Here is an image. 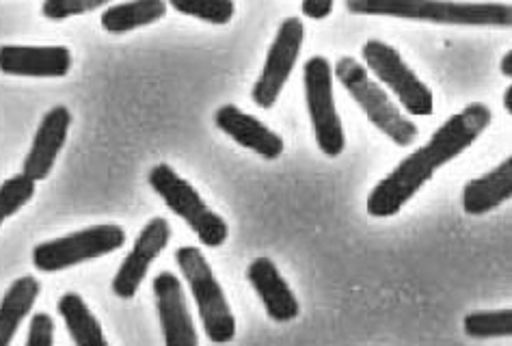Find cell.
I'll list each match as a JSON object with an SVG mask.
<instances>
[{
    "label": "cell",
    "mask_w": 512,
    "mask_h": 346,
    "mask_svg": "<svg viewBox=\"0 0 512 346\" xmlns=\"http://www.w3.org/2000/svg\"><path fill=\"white\" fill-rule=\"evenodd\" d=\"M500 70L502 74L508 78V81H512V50H508L506 55L502 57V63H500Z\"/></svg>",
    "instance_id": "26"
},
{
    "label": "cell",
    "mask_w": 512,
    "mask_h": 346,
    "mask_svg": "<svg viewBox=\"0 0 512 346\" xmlns=\"http://www.w3.org/2000/svg\"><path fill=\"white\" fill-rule=\"evenodd\" d=\"M303 85L307 113L312 119L314 137L320 152L338 158L346 150V135L333 96V68L327 57L316 55L303 65Z\"/></svg>",
    "instance_id": "7"
},
{
    "label": "cell",
    "mask_w": 512,
    "mask_h": 346,
    "mask_svg": "<svg viewBox=\"0 0 512 346\" xmlns=\"http://www.w3.org/2000/svg\"><path fill=\"white\" fill-rule=\"evenodd\" d=\"M72 63L67 46H0V72L7 76L63 78L70 74Z\"/></svg>",
    "instance_id": "13"
},
{
    "label": "cell",
    "mask_w": 512,
    "mask_h": 346,
    "mask_svg": "<svg viewBox=\"0 0 512 346\" xmlns=\"http://www.w3.org/2000/svg\"><path fill=\"white\" fill-rule=\"evenodd\" d=\"M247 279L273 321L290 323L301 314L299 299L271 258H255L247 269Z\"/></svg>",
    "instance_id": "15"
},
{
    "label": "cell",
    "mask_w": 512,
    "mask_h": 346,
    "mask_svg": "<svg viewBox=\"0 0 512 346\" xmlns=\"http://www.w3.org/2000/svg\"><path fill=\"white\" fill-rule=\"evenodd\" d=\"M70 126L72 113L63 104L52 106V109L42 117V122H39L35 130L31 150L22 163V173L26 178L37 184L50 176L61 150L65 148Z\"/></svg>",
    "instance_id": "12"
},
{
    "label": "cell",
    "mask_w": 512,
    "mask_h": 346,
    "mask_svg": "<svg viewBox=\"0 0 512 346\" xmlns=\"http://www.w3.org/2000/svg\"><path fill=\"white\" fill-rule=\"evenodd\" d=\"M491 119V109L482 102L467 104L463 111L446 119L426 145L400 161L374 186L366 202L368 215L376 219L398 215L443 165L452 163L456 156L474 145L482 132L491 126Z\"/></svg>",
    "instance_id": "1"
},
{
    "label": "cell",
    "mask_w": 512,
    "mask_h": 346,
    "mask_svg": "<svg viewBox=\"0 0 512 346\" xmlns=\"http://www.w3.org/2000/svg\"><path fill=\"white\" fill-rule=\"evenodd\" d=\"M333 76L366 113L370 124L379 128L389 141H394L400 148H409L420 137V128L398 109V104L389 98V93L379 83L372 81L363 63L353 57H342L335 63Z\"/></svg>",
    "instance_id": "3"
},
{
    "label": "cell",
    "mask_w": 512,
    "mask_h": 346,
    "mask_svg": "<svg viewBox=\"0 0 512 346\" xmlns=\"http://www.w3.org/2000/svg\"><path fill=\"white\" fill-rule=\"evenodd\" d=\"M504 109L512 115V83L504 91Z\"/></svg>",
    "instance_id": "27"
},
{
    "label": "cell",
    "mask_w": 512,
    "mask_h": 346,
    "mask_svg": "<svg viewBox=\"0 0 512 346\" xmlns=\"http://www.w3.org/2000/svg\"><path fill=\"white\" fill-rule=\"evenodd\" d=\"M126 245V230L121 225H91L55 241L39 243L33 249V266L42 273H59L72 266L115 254Z\"/></svg>",
    "instance_id": "6"
},
{
    "label": "cell",
    "mask_w": 512,
    "mask_h": 346,
    "mask_svg": "<svg viewBox=\"0 0 512 346\" xmlns=\"http://www.w3.org/2000/svg\"><path fill=\"white\" fill-rule=\"evenodd\" d=\"M24 346H55V321L46 312H37L31 318L29 338Z\"/></svg>",
    "instance_id": "24"
},
{
    "label": "cell",
    "mask_w": 512,
    "mask_h": 346,
    "mask_svg": "<svg viewBox=\"0 0 512 346\" xmlns=\"http://www.w3.org/2000/svg\"><path fill=\"white\" fill-rule=\"evenodd\" d=\"M363 63L366 68L379 78V81L394 91L400 106L409 115L417 117H428L435 111V96L428 85L417 76L404 59L400 52L389 46L381 39H368L361 48Z\"/></svg>",
    "instance_id": "8"
},
{
    "label": "cell",
    "mask_w": 512,
    "mask_h": 346,
    "mask_svg": "<svg viewBox=\"0 0 512 346\" xmlns=\"http://www.w3.org/2000/svg\"><path fill=\"white\" fill-rule=\"evenodd\" d=\"M303 39L305 26L299 18H286L279 24L273 44L266 52L264 68L251 89V100L258 104L260 109L268 111L277 104L296 61H299Z\"/></svg>",
    "instance_id": "9"
},
{
    "label": "cell",
    "mask_w": 512,
    "mask_h": 346,
    "mask_svg": "<svg viewBox=\"0 0 512 346\" xmlns=\"http://www.w3.org/2000/svg\"><path fill=\"white\" fill-rule=\"evenodd\" d=\"M42 284L33 275L18 277L0 299V346H11L24 318L35 308Z\"/></svg>",
    "instance_id": "17"
},
{
    "label": "cell",
    "mask_w": 512,
    "mask_h": 346,
    "mask_svg": "<svg viewBox=\"0 0 512 346\" xmlns=\"http://www.w3.org/2000/svg\"><path fill=\"white\" fill-rule=\"evenodd\" d=\"M154 297L165 346H199V336L188 312L182 282L171 271L158 273L154 279Z\"/></svg>",
    "instance_id": "11"
},
{
    "label": "cell",
    "mask_w": 512,
    "mask_h": 346,
    "mask_svg": "<svg viewBox=\"0 0 512 346\" xmlns=\"http://www.w3.org/2000/svg\"><path fill=\"white\" fill-rule=\"evenodd\" d=\"M147 182L169 210H173V215H178L195 232L201 245L210 249L225 245L229 238L227 221L204 202L195 186L184 180L178 171L167 163H158L150 169Z\"/></svg>",
    "instance_id": "5"
},
{
    "label": "cell",
    "mask_w": 512,
    "mask_h": 346,
    "mask_svg": "<svg viewBox=\"0 0 512 346\" xmlns=\"http://www.w3.org/2000/svg\"><path fill=\"white\" fill-rule=\"evenodd\" d=\"M175 262L191 288L208 340L214 344L232 342L236 338V316L229 308L225 290L208 264L204 251L193 245L180 247L175 251Z\"/></svg>",
    "instance_id": "4"
},
{
    "label": "cell",
    "mask_w": 512,
    "mask_h": 346,
    "mask_svg": "<svg viewBox=\"0 0 512 346\" xmlns=\"http://www.w3.org/2000/svg\"><path fill=\"white\" fill-rule=\"evenodd\" d=\"M346 9L359 16H389L454 26H510L508 3H443V0H348Z\"/></svg>",
    "instance_id": "2"
},
{
    "label": "cell",
    "mask_w": 512,
    "mask_h": 346,
    "mask_svg": "<svg viewBox=\"0 0 512 346\" xmlns=\"http://www.w3.org/2000/svg\"><path fill=\"white\" fill-rule=\"evenodd\" d=\"M167 13L165 0H132V3L111 5L102 13V29L111 35H124L163 20Z\"/></svg>",
    "instance_id": "19"
},
{
    "label": "cell",
    "mask_w": 512,
    "mask_h": 346,
    "mask_svg": "<svg viewBox=\"0 0 512 346\" xmlns=\"http://www.w3.org/2000/svg\"><path fill=\"white\" fill-rule=\"evenodd\" d=\"M35 197V182L24 176V173H16V176L7 178L0 184V228L7 219L31 202Z\"/></svg>",
    "instance_id": "21"
},
{
    "label": "cell",
    "mask_w": 512,
    "mask_h": 346,
    "mask_svg": "<svg viewBox=\"0 0 512 346\" xmlns=\"http://www.w3.org/2000/svg\"><path fill=\"white\" fill-rule=\"evenodd\" d=\"M100 7H104V0H46L42 5V16L52 22H63Z\"/></svg>",
    "instance_id": "23"
},
{
    "label": "cell",
    "mask_w": 512,
    "mask_h": 346,
    "mask_svg": "<svg viewBox=\"0 0 512 346\" xmlns=\"http://www.w3.org/2000/svg\"><path fill=\"white\" fill-rule=\"evenodd\" d=\"M512 197V156L482 176L469 180L463 189V210L467 215H487Z\"/></svg>",
    "instance_id": "16"
},
{
    "label": "cell",
    "mask_w": 512,
    "mask_h": 346,
    "mask_svg": "<svg viewBox=\"0 0 512 346\" xmlns=\"http://www.w3.org/2000/svg\"><path fill=\"white\" fill-rule=\"evenodd\" d=\"M214 124L242 148L260 154L266 161H275L286 150V143L275 130L268 128L258 117L238 109L236 104H223L214 113Z\"/></svg>",
    "instance_id": "14"
},
{
    "label": "cell",
    "mask_w": 512,
    "mask_h": 346,
    "mask_svg": "<svg viewBox=\"0 0 512 346\" xmlns=\"http://www.w3.org/2000/svg\"><path fill=\"white\" fill-rule=\"evenodd\" d=\"M57 310L76 346H111L96 314L89 310V305L78 292H65L57 303Z\"/></svg>",
    "instance_id": "18"
},
{
    "label": "cell",
    "mask_w": 512,
    "mask_h": 346,
    "mask_svg": "<svg viewBox=\"0 0 512 346\" xmlns=\"http://www.w3.org/2000/svg\"><path fill=\"white\" fill-rule=\"evenodd\" d=\"M171 241V225L165 217H154L145 223V228L134 241L130 254L121 262L117 269L111 290L119 299H132L137 295L143 279L150 273L152 262L163 254Z\"/></svg>",
    "instance_id": "10"
},
{
    "label": "cell",
    "mask_w": 512,
    "mask_h": 346,
    "mask_svg": "<svg viewBox=\"0 0 512 346\" xmlns=\"http://www.w3.org/2000/svg\"><path fill=\"white\" fill-rule=\"evenodd\" d=\"M301 11H303L305 18L325 20L333 13V3H331V0H303Z\"/></svg>",
    "instance_id": "25"
},
{
    "label": "cell",
    "mask_w": 512,
    "mask_h": 346,
    "mask_svg": "<svg viewBox=\"0 0 512 346\" xmlns=\"http://www.w3.org/2000/svg\"><path fill=\"white\" fill-rule=\"evenodd\" d=\"M175 11L208 24H229L236 13L232 0H171Z\"/></svg>",
    "instance_id": "22"
},
{
    "label": "cell",
    "mask_w": 512,
    "mask_h": 346,
    "mask_svg": "<svg viewBox=\"0 0 512 346\" xmlns=\"http://www.w3.org/2000/svg\"><path fill=\"white\" fill-rule=\"evenodd\" d=\"M463 329L469 338H510L512 336V310L471 312L463 318Z\"/></svg>",
    "instance_id": "20"
}]
</instances>
